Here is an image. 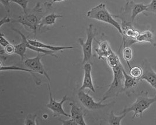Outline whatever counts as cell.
I'll use <instances>...</instances> for the list:
<instances>
[{
    "label": "cell",
    "instance_id": "obj_6",
    "mask_svg": "<svg viewBox=\"0 0 156 125\" xmlns=\"http://www.w3.org/2000/svg\"><path fill=\"white\" fill-rule=\"evenodd\" d=\"M48 89H49V92L50 101L46 105V106L52 111L53 112L52 116L53 117H56L60 115H63L66 117L70 118L71 115L67 113L66 112L64 111L63 108V105L64 104V102L69 99L68 97L66 95L60 102H57L53 98L49 84H48Z\"/></svg>",
    "mask_w": 156,
    "mask_h": 125
},
{
    "label": "cell",
    "instance_id": "obj_25",
    "mask_svg": "<svg viewBox=\"0 0 156 125\" xmlns=\"http://www.w3.org/2000/svg\"><path fill=\"white\" fill-rule=\"evenodd\" d=\"M37 117V115H33V114H29L25 119V125H37L36 119Z\"/></svg>",
    "mask_w": 156,
    "mask_h": 125
},
{
    "label": "cell",
    "instance_id": "obj_16",
    "mask_svg": "<svg viewBox=\"0 0 156 125\" xmlns=\"http://www.w3.org/2000/svg\"><path fill=\"white\" fill-rule=\"evenodd\" d=\"M131 11L130 20L133 23L135 21L136 17L140 13L147 11V5H145L142 3H135L133 1L129 2Z\"/></svg>",
    "mask_w": 156,
    "mask_h": 125
},
{
    "label": "cell",
    "instance_id": "obj_8",
    "mask_svg": "<svg viewBox=\"0 0 156 125\" xmlns=\"http://www.w3.org/2000/svg\"><path fill=\"white\" fill-rule=\"evenodd\" d=\"M77 97L79 101L83 105V106L90 111L98 110L107 108V106L111 105V104H102L101 101L99 102H96L88 94L85 93L83 90H79Z\"/></svg>",
    "mask_w": 156,
    "mask_h": 125
},
{
    "label": "cell",
    "instance_id": "obj_21",
    "mask_svg": "<svg viewBox=\"0 0 156 125\" xmlns=\"http://www.w3.org/2000/svg\"><path fill=\"white\" fill-rule=\"evenodd\" d=\"M107 62L109 66L112 69L116 66L119 63L121 62L119 57L117 56L112 50L110 55L107 58Z\"/></svg>",
    "mask_w": 156,
    "mask_h": 125
},
{
    "label": "cell",
    "instance_id": "obj_13",
    "mask_svg": "<svg viewBox=\"0 0 156 125\" xmlns=\"http://www.w3.org/2000/svg\"><path fill=\"white\" fill-rule=\"evenodd\" d=\"M12 29L16 32H17L21 37L22 41V43L18 45H14L15 53L20 56L21 58L22 61H23L25 59V53L27 51V49L28 48L27 46L28 38L25 36V35H23L20 30L15 29Z\"/></svg>",
    "mask_w": 156,
    "mask_h": 125
},
{
    "label": "cell",
    "instance_id": "obj_19",
    "mask_svg": "<svg viewBox=\"0 0 156 125\" xmlns=\"http://www.w3.org/2000/svg\"><path fill=\"white\" fill-rule=\"evenodd\" d=\"M0 70L1 71H27L29 73H30L35 78V83L37 85H40L41 83V81L40 80V79H38L37 78V77H36L34 73H35L34 71L28 69H25V68H22L18 66H1L0 67Z\"/></svg>",
    "mask_w": 156,
    "mask_h": 125
},
{
    "label": "cell",
    "instance_id": "obj_29",
    "mask_svg": "<svg viewBox=\"0 0 156 125\" xmlns=\"http://www.w3.org/2000/svg\"><path fill=\"white\" fill-rule=\"evenodd\" d=\"M10 43L4 37V35L1 34L0 35V45L1 46L5 48L8 45H9Z\"/></svg>",
    "mask_w": 156,
    "mask_h": 125
},
{
    "label": "cell",
    "instance_id": "obj_15",
    "mask_svg": "<svg viewBox=\"0 0 156 125\" xmlns=\"http://www.w3.org/2000/svg\"><path fill=\"white\" fill-rule=\"evenodd\" d=\"M28 41L30 45H31L40 48H43V49H49V50L53 51L55 52L62 51L63 50H66V49H73V46H51L49 45L44 44L42 42L37 41L36 40L28 39Z\"/></svg>",
    "mask_w": 156,
    "mask_h": 125
},
{
    "label": "cell",
    "instance_id": "obj_23",
    "mask_svg": "<svg viewBox=\"0 0 156 125\" xmlns=\"http://www.w3.org/2000/svg\"><path fill=\"white\" fill-rule=\"evenodd\" d=\"M129 74L132 77L136 79H139L143 74V69L142 67L135 66L130 68Z\"/></svg>",
    "mask_w": 156,
    "mask_h": 125
},
{
    "label": "cell",
    "instance_id": "obj_12",
    "mask_svg": "<svg viewBox=\"0 0 156 125\" xmlns=\"http://www.w3.org/2000/svg\"><path fill=\"white\" fill-rule=\"evenodd\" d=\"M123 72L124 75L123 92H125L126 94H130L133 92V90H135L136 87L140 81L138 79L133 78L130 75H128L124 69L123 70Z\"/></svg>",
    "mask_w": 156,
    "mask_h": 125
},
{
    "label": "cell",
    "instance_id": "obj_22",
    "mask_svg": "<svg viewBox=\"0 0 156 125\" xmlns=\"http://www.w3.org/2000/svg\"><path fill=\"white\" fill-rule=\"evenodd\" d=\"M123 57L124 60L126 62L129 68H131L129 64V61H130L133 57V51L130 47H125L123 49Z\"/></svg>",
    "mask_w": 156,
    "mask_h": 125
},
{
    "label": "cell",
    "instance_id": "obj_10",
    "mask_svg": "<svg viewBox=\"0 0 156 125\" xmlns=\"http://www.w3.org/2000/svg\"><path fill=\"white\" fill-rule=\"evenodd\" d=\"M84 75L83 78V81L82 86L80 87L79 90H84L85 89H89L92 91L93 92H95V89L92 83L91 71L92 66L90 62H86L84 64Z\"/></svg>",
    "mask_w": 156,
    "mask_h": 125
},
{
    "label": "cell",
    "instance_id": "obj_7",
    "mask_svg": "<svg viewBox=\"0 0 156 125\" xmlns=\"http://www.w3.org/2000/svg\"><path fill=\"white\" fill-rule=\"evenodd\" d=\"M46 55L43 53H38L37 55L35 57L26 59L24 62V64L27 69L34 71L36 73H38L44 76L49 81H50L49 76L46 72L44 66H43L42 63L41 62V59L43 56Z\"/></svg>",
    "mask_w": 156,
    "mask_h": 125
},
{
    "label": "cell",
    "instance_id": "obj_32",
    "mask_svg": "<svg viewBox=\"0 0 156 125\" xmlns=\"http://www.w3.org/2000/svg\"><path fill=\"white\" fill-rule=\"evenodd\" d=\"M64 0H52V2H61V1H63Z\"/></svg>",
    "mask_w": 156,
    "mask_h": 125
},
{
    "label": "cell",
    "instance_id": "obj_28",
    "mask_svg": "<svg viewBox=\"0 0 156 125\" xmlns=\"http://www.w3.org/2000/svg\"><path fill=\"white\" fill-rule=\"evenodd\" d=\"M0 2H1V4L4 7L8 13H9L11 0H0Z\"/></svg>",
    "mask_w": 156,
    "mask_h": 125
},
{
    "label": "cell",
    "instance_id": "obj_33",
    "mask_svg": "<svg viewBox=\"0 0 156 125\" xmlns=\"http://www.w3.org/2000/svg\"><path fill=\"white\" fill-rule=\"evenodd\" d=\"M126 1H127V2H131V1H133V0H125Z\"/></svg>",
    "mask_w": 156,
    "mask_h": 125
},
{
    "label": "cell",
    "instance_id": "obj_18",
    "mask_svg": "<svg viewBox=\"0 0 156 125\" xmlns=\"http://www.w3.org/2000/svg\"><path fill=\"white\" fill-rule=\"evenodd\" d=\"M63 18V15H56L55 13L49 14L43 16L41 21L39 23L38 29L40 30L41 28L44 26H49V25H55L56 23V20L57 18Z\"/></svg>",
    "mask_w": 156,
    "mask_h": 125
},
{
    "label": "cell",
    "instance_id": "obj_24",
    "mask_svg": "<svg viewBox=\"0 0 156 125\" xmlns=\"http://www.w3.org/2000/svg\"><path fill=\"white\" fill-rule=\"evenodd\" d=\"M11 2H14L19 5L22 8L24 14L28 13V0H11Z\"/></svg>",
    "mask_w": 156,
    "mask_h": 125
},
{
    "label": "cell",
    "instance_id": "obj_14",
    "mask_svg": "<svg viewBox=\"0 0 156 125\" xmlns=\"http://www.w3.org/2000/svg\"><path fill=\"white\" fill-rule=\"evenodd\" d=\"M149 42L153 47H156V37L150 30L140 32L135 39V43Z\"/></svg>",
    "mask_w": 156,
    "mask_h": 125
},
{
    "label": "cell",
    "instance_id": "obj_27",
    "mask_svg": "<svg viewBox=\"0 0 156 125\" xmlns=\"http://www.w3.org/2000/svg\"><path fill=\"white\" fill-rule=\"evenodd\" d=\"M4 52L6 54L11 55L15 53V46L11 44L8 45L5 48H4Z\"/></svg>",
    "mask_w": 156,
    "mask_h": 125
},
{
    "label": "cell",
    "instance_id": "obj_31",
    "mask_svg": "<svg viewBox=\"0 0 156 125\" xmlns=\"http://www.w3.org/2000/svg\"><path fill=\"white\" fill-rule=\"evenodd\" d=\"M10 22H11V20L8 18V16H5L3 18H2L0 21V27H1L3 25L5 24V23H9Z\"/></svg>",
    "mask_w": 156,
    "mask_h": 125
},
{
    "label": "cell",
    "instance_id": "obj_5",
    "mask_svg": "<svg viewBox=\"0 0 156 125\" xmlns=\"http://www.w3.org/2000/svg\"><path fill=\"white\" fill-rule=\"evenodd\" d=\"M97 35L96 29L94 27L93 25H90L88 28L87 29V40L85 42L83 39L79 38L78 42L82 47L83 52V64L86 62H90L92 58V46L93 40Z\"/></svg>",
    "mask_w": 156,
    "mask_h": 125
},
{
    "label": "cell",
    "instance_id": "obj_4",
    "mask_svg": "<svg viewBox=\"0 0 156 125\" xmlns=\"http://www.w3.org/2000/svg\"><path fill=\"white\" fill-rule=\"evenodd\" d=\"M43 18L42 11L41 8L40 3L38 2L32 10L31 13H27L20 16L18 20L12 21V22H18L25 27L32 30L36 35V30L38 29L39 23Z\"/></svg>",
    "mask_w": 156,
    "mask_h": 125
},
{
    "label": "cell",
    "instance_id": "obj_17",
    "mask_svg": "<svg viewBox=\"0 0 156 125\" xmlns=\"http://www.w3.org/2000/svg\"><path fill=\"white\" fill-rule=\"evenodd\" d=\"M94 40L99 44V48L95 49V51L98 56V59H103L105 57L107 58L110 55L112 50L109 44L107 41L99 42L95 39H94Z\"/></svg>",
    "mask_w": 156,
    "mask_h": 125
},
{
    "label": "cell",
    "instance_id": "obj_1",
    "mask_svg": "<svg viewBox=\"0 0 156 125\" xmlns=\"http://www.w3.org/2000/svg\"><path fill=\"white\" fill-rule=\"evenodd\" d=\"M156 102V95L154 97L149 98V92L147 91H142L136 98V101L130 106L125 108L120 114L126 113L130 112H133L132 119L136 117L142 118L143 113L150 106Z\"/></svg>",
    "mask_w": 156,
    "mask_h": 125
},
{
    "label": "cell",
    "instance_id": "obj_2",
    "mask_svg": "<svg viewBox=\"0 0 156 125\" xmlns=\"http://www.w3.org/2000/svg\"><path fill=\"white\" fill-rule=\"evenodd\" d=\"M123 67L121 62L116 66L112 68L114 79L111 84L109 89L104 94L102 100V102L105 101L109 98L116 97L119 95V94L123 92L124 88V75H123Z\"/></svg>",
    "mask_w": 156,
    "mask_h": 125
},
{
    "label": "cell",
    "instance_id": "obj_11",
    "mask_svg": "<svg viewBox=\"0 0 156 125\" xmlns=\"http://www.w3.org/2000/svg\"><path fill=\"white\" fill-rule=\"evenodd\" d=\"M71 106V117L76 122L77 125H87L84 120V113L82 109L78 107L77 105L74 103H70Z\"/></svg>",
    "mask_w": 156,
    "mask_h": 125
},
{
    "label": "cell",
    "instance_id": "obj_26",
    "mask_svg": "<svg viewBox=\"0 0 156 125\" xmlns=\"http://www.w3.org/2000/svg\"><path fill=\"white\" fill-rule=\"evenodd\" d=\"M146 11L156 14V0H152L149 5H147V9Z\"/></svg>",
    "mask_w": 156,
    "mask_h": 125
},
{
    "label": "cell",
    "instance_id": "obj_3",
    "mask_svg": "<svg viewBox=\"0 0 156 125\" xmlns=\"http://www.w3.org/2000/svg\"><path fill=\"white\" fill-rule=\"evenodd\" d=\"M87 16L89 18L111 25L118 30L122 36L123 35L121 25L114 19V15H112L109 12L105 4L101 3L91 8L87 12Z\"/></svg>",
    "mask_w": 156,
    "mask_h": 125
},
{
    "label": "cell",
    "instance_id": "obj_20",
    "mask_svg": "<svg viewBox=\"0 0 156 125\" xmlns=\"http://www.w3.org/2000/svg\"><path fill=\"white\" fill-rule=\"evenodd\" d=\"M126 113L122 114L121 116H116L114 111H112L109 115L108 124L110 125H121V121L126 116Z\"/></svg>",
    "mask_w": 156,
    "mask_h": 125
},
{
    "label": "cell",
    "instance_id": "obj_30",
    "mask_svg": "<svg viewBox=\"0 0 156 125\" xmlns=\"http://www.w3.org/2000/svg\"><path fill=\"white\" fill-rule=\"evenodd\" d=\"M60 120L62 122V124L63 125H77L73 119L70 118L67 120L60 119Z\"/></svg>",
    "mask_w": 156,
    "mask_h": 125
},
{
    "label": "cell",
    "instance_id": "obj_9",
    "mask_svg": "<svg viewBox=\"0 0 156 125\" xmlns=\"http://www.w3.org/2000/svg\"><path fill=\"white\" fill-rule=\"evenodd\" d=\"M143 74L139 79V81H146L155 90L156 92V73L152 69L150 63L147 59H144L142 63Z\"/></svg>",
    "mask_w": 156,
    "mask_h": 125
}]
</instances>
